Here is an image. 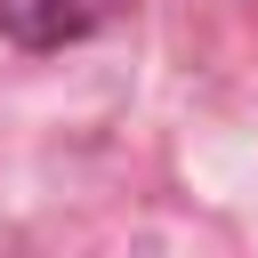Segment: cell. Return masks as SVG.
<instances>
[{"mask_svg": "<svg viewBox=\"0 0 258 258\" xmlns=\"http://www.w3.org/2000/svg\"><path fill=\"white\" fill-rule=\"evenodd\" d=\"M121 0H0V32L24 40V48H64V40H89Z\"/></svg>", "mask_w": 258, "mask_h": 258, "instance_id": "obj_1", "label": "cell"}]
</instances>
